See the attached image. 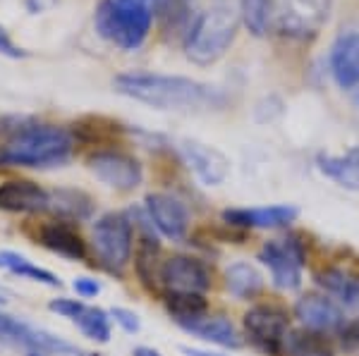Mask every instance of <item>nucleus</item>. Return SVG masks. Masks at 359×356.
Wrapping results in <instances>:
<instances>
[{
  "label": "nucleus",
  "instance_id": "nucleus-1",
  "mask_svg": "<svg viewBox=\"0 0 359 356\" xmlns=\"http://www.w3.org/2000/svg\"><path fill=\"white\" fill-rule=\"evenodd\" d=\"M113 89L156 111L208 113L221 111L225 106V94L221 89L196 82L192 77H180V74L127 72L113 79Z\"/></svg>",
  "mask_w": 359,
  "mask_h": 356
},
{
  "label": "nucleus",
  "instance_id": "nucleus-2",
  "mask_svg": "<svg viewBox=\"0 0 359 356\" xmlns=\"http://www.w3.org/2000/svg\"><path fill=\"white\" fill-rule=\"evenodd\" d=\"M74 151V134L57 124L32 122L0 146L5 168H60Z\"/></svg>",
  "mask_w": 359,
  "mask_h": 356
},
{
  "label": "nucleus",
  "instance_id": "nucleus-3",
  "mask_svg": "<svg viewBox=\"0 0 359 356\" xmlns=\"http://www.w3.org/2000/svg\"><path fill=\"white\" fill-rule=\"evenodd\" d=\"M237 31H240V15L228 5H216L194 17L192 27L182 38L184 55L194 65H213L230 50Z\"/></svg>",
  "mask_w": 359,
  "mask_h": 356
},
{
  "label": "nucleus",
  "instance_id": "nucleus-4",
  "mask_svg": "<svg viewBox=\"0 0 359 356\" xmlns=\"http://www.w3.org/2000/svg\"><path fill=\"white\" fill-rule=\"evenodd\" d=\"M94 24L101 38L123 50H137L154 27L151 0H101Z\"/></svg>",
  "mask_w": 359,
  "mask_h": 356
},
{
  "label": "nucleus",
  "instance_id": "nucleus-5",
  "mask_svg": "<svg viewBox=\"0 0 359 356\" xmlns=\"http://www.w3.org/2000/svg\"><path fill=\"white\" fill-rule=\"evenodd\" d=\"M135 246V227L127 213H106L91 227V249L98 266L120 275L127 268Z\"/></svg>",
  "mask_w": 359,
  "mask_h": 356
},
{
  "label": "nucleus",
  "instance_id": "nucleus-6",
  "mask_svg": "<svg viewBox=\"0 0 359 356\" xmlns=\"http://www.w3.org/2000/svg\"><path fill=\"white\" fill-rule=\"evenodd\" d=\"M333 0H273L271 29L294 41H309L331 20Z\"/></svg>",
  "mask_w": 359,
  "mask_h": 356
},
{
  "label": "nucleus",
  "instance_id": "nucleus-7",
  "mask_svg": "<svg viewBox=\"0 0 359 356\" xmlns=\"http://www.w3.org/2000/svg\"><path fill=\"white\" fill-rule=\"evenodd\" d=\"M242 328H245L247 340L262 354L280 356L285 335L290 332V315L276 304H259L245 313Z\"/></svg>",
  "mask_w": 359,
  "mask_h": 356
},
{
  "label": "nucleus",
  "instance_id": "nucleus-8",
  "mask_svg": "<svg viewBox=\"0 0 359 356\" xmlns=\"http://www.w3.org/2000/svg\"><path fill=\"white\" fill-rule=\"evenodd\" d=\"M304 258V246L297 237L273 239V242H266L259 251V261L271 271L273 285L285 292L302 287Z\"/></svg>",
  "mask_w": 359,
  "mask_h": 356
},
{
  "label": "nucleus",
  "instance_id": "nucleus-9",
  "mask_svg": "<svg viewBox=\"0 0 359 356\" xmlns=\"http://www.w3.org/2000/svg\"><path fill=\"white\" fill-rule=\"evenodd\" d=\"M0 342L8 344V347H20L27 349L29 354H41V356H84L77 347L67 344L60 337L43 332L34 325L25 323V320L15 318L0 311Z\"/></svg>",
  "mask_w": 359,
  "mask_h": 356
},
{
  "label": "nucleus",
  "instance_id": "nucleus-10",
  "mask_svg": "<svg viewBox=\"0 0 359 356\" xmlns=\"http://www.w3.org/2000/svg\"><path fill=\"white\" fill-rule=\"evenodd\" d=\"M86 168L96 180L118 192H135L144 180L142 163L123 151H94L86 158Z\"/></svg>",
  "mask_w": 359,
  "mask_h": 356
},
{
  "label": "nucleus",
  "instance_id": "nucleus-11",
  "mask_svg": "<svg viewBox=\"0 0 359 356\" xmlns=\"http://www.w3.org/2000/svg\"><path fill=\"white\" fill-rule=\"evenodd\" d=\"M158 280L163 283L168 292H194V294H204L208 287H211V273H208L206 263L184 254L161 261Z\"/></svg>",
  "mask_w": 359,
  "mask_h": 356
},
{
  "label": "nucleus",
  "instance_id": "nucleus-12",
  "mask_svg": "<svg viewBox=\"0 0 359 356\" xmlns=\"http://www.w3.org/2000/svg\"><path fill=\"white\" fill-rule=\"evenodd\" d=\"M180 156L206 187H218L230 175V158L223 151L196 139L180 141Z\"/></svg>",
  "mask_w": 359,
  "mask_h": 356
},
{
  "label": "nucleus",
  "instance_id": "nucleus-13",
  "mask_svg": "<svg viewBox=\"0 0 359 356\" xmlns=\"http://www.w3.org/2000/svg\"><path fill=\"white\" fill-rule=\"evenodd\" d=\"M144 211H147L151 225L165 239H172V242L184 239V234L189 229V211L180 199L161 192L149 194L147 201H144Z\"/></svg>",
  "mask_w": 359,
  "mask_h": 356
},
{
  "label": "nucleus",
  "instance_id": "nucleus-14",
  "mask_svg": "<svg viewBox=\"0 0 359 356\" xmlns=\"http://www.w3.org/2000/svg\"><path fill=\"white\" fill-rule=\"evenodd\" d=\"M328 70L343 91H359V29H347L333 41Z\"/></svg>",
  "mask_w": 359,
  "mask_h": 356
},
{
  "label": "nucleus",
  "instance_id": "nucleus-15",
  "mask_svg": "<svg viewBox=\"0 0 359 356\" xmlns=\"http://www.w3.org/2000/svg\"><path fill=\"white\" fill-rule=\"evenodd\" d=\"M299 211L294 206L278 204V206H262V208H225L223 220L230 227L245 229H278L287 227L297 220Z\"/></svg>",
  "mask_w": 359,
  "mask_h": 356
},
{
  "label": "nucleus",
  "instance_id": "nucleus-16",
  "mask_svg": "<svg viewBox=\"0 0 359 356\" xmlns=\"http://www.w3.org/2000/svg\"><path fill=\"white\" fill-rule=\"evenodd\" d=\"M36 239L41 246H46V249L53 251L57 256L67 258V261H86V256H89V246H86L84 237L77 232V227L72 222L65 220L43 222L39 227Z\"/></svg>",
  "mask_w": 359,
  "mask_h": 356
},
{
  "label": "nucleus",
  "instance_id": "nucleus-17",
  "mask_svg": "<svg viewBox=\"0 0 359 356\" xmlns=\"http://www.w3.org/2000/svg\"><path fill=\"white\" fill-rule=\"evenodd\" d=\"M294 315L306 330L316 332H328V330H340V325L345 323L343 311L333 299L323 294H304L299 297L294 304Z\"/></svg>",
  "mask_w": 359,
  "mask_h": 356
},
{
  "label": "nucleus",
  "instance_id": "nucleus-18",
  "mask_svg": "<svg viewBox=\"0 0 359 356\" xmlns=\"http://www.w3.org/2000/svg\"><path fill=\"white\" fill-rule=\"evenodd\" d=\"M0 211L8 213H43L48 211V189L32 180H10L0 185Z\"/></svg>",
  "mask_w": 359,
  "mask_h": 356
},
{
  "label": "nucleus",
  "instance_id": "nucleus-19",
  "mask_svg": "<svg viewBox=\"0 0 359 356\" xmlns=\"http://www.w3.org/2000/svg\"><path fill=\"white\" fill-rule=\"evenodd\" d=\"M316 168L347 192H359V146H350L345 153H318Z\"/></svg>",
  "mask_w": 359,
  "mask_h": 356
},
{
  "label": "nucleus",
  "instance_id": "nucleus-20",
  "mask_svg": "<svg viewBox=\"0 0 359 356\" xmlns=\"http://www.w3.org/2000/svg\"><path fill=\"white\" fill-rule=\"evenodd\" d=\"M48 213L55 215V220L65 222H82L94 215V201L89 194L79 189H53L48 192Z\"/></svg>",
  "mask_w": 359,
  "mask_h": 356
},
{
  "label": "nucleus",
  "instance_id": "nucleus-21",
  "mask_svg": "<svg viewBox=\"0 0 359 356\" xmlns=\"http://www.w3.org/2000/svg\"><path fill=\"white\" fill-rule=\"evenodd\" d=\"M182 330L192 332L199 340L204 342H211V344H218V347H228V349H240L242 347V340L237 335L235 325L230 323L228 318L223 315H201V318L192 320V323L182 325Z\"/></svg>",
  "mask_w": 359,
  "mask_h": 356
},
{
  "label": "nucleus",
  "instance_id": "nucleus-22",
  "mask_svg": "<svg viewBox=\"0 0 359 356\" xmlns=\"http://www.w3.org/2000/svg\"><path fill=\"white\" fill-rule=\"evenodd\" d=\"M154 20H158L165 34H177L184 38L194 22V0H151Z\"/></svg>",
  "mask_w": 359,
  "mask_h": 356
},
{
  "label": "nucleus",
  "instance_id": "nucleus-23",
  "mask_svg": "<svg viewBox=\"0 0 359 356\" xmlns=\"http://www.w3.org/2000/svg\"><path fill=\"white\" fill-rule=\"evenodd\" d=\"M283 354H287V356H335V347L326 337V332L299 328V330H290L285 335Z\"/></svg>",
  "mask_w": 359,
  "mask_h": 356
},
{
  "label": "nucleus",
  "instance_id": "nucleus-24",
  "mask_svg": "<svg viewBox=\"0 0 359 356\" xmlns=\"http://www.w3.org/2000/svg\"><path fill=\"white\" fill-rule=\"evenodd\" d=\"M225 290L235 299H254L264 290V275L247 261H237L225 271Z\"/></svg>",
  "mask_w": 359,
  "mask_h": 356
},
{
  "label": "nucleus",
  "instance_id": "nucleus-25",
  "mask_svg": "<svg viewBox=\"0 0 359 356\" xmlns=\"http://www.w3.org/2000/svg\"><path fill=\"white\" fill-rule=\"evenodd\" d=\"M318 287L328 292V294L338 297L345 306L359 308V278L340 271V268H326V271L316 273Z\"/></svg>",
  "mask_w": 359,
  "mask_h": 356
},
{
  "label": "nucleus",
  "instance_id": "nucleus-26",
  "mask_svg": "<svg viewBox=\"0 0 359 356\" xmlns=\"http://www.w3.org/2000/svg\"><path fill=\"white\" fill-rule=\"evenodd\" d=\"M165 308L170 318L182 328L208 313V301L204 294H194V292H168Z\"/></svg>",
  "mask_w": 359,
  "mask_h": 356
},
{
  "label": "nucleus",
  "instance_id": "nucleus-27",
  "mask_svg": "<svg viewBox=\"0 0 359 356\" xmlns=\"http://www.w3.org/2000/svg\"><path fill=\"white\" fill-rule=\"evenodd\" d=\"M0 268H5L8 273L20 275L25 280H32V283H41L46 287H60V278L53 275L46 268H39L36 263H32L27 256L17 254V251H0Z\"/></svg>",
  "mask_w": 359,
  "mask_h": 356
},
{
  "label": "nucleus",
  "instance_id": "nucleus-28",
  "mask_svg": "<svg viewBox=\"0 0 359 356\" xmlns=\"http://www.w3.org/2000/svg\"><path fill=\"white\" fill-rule=\"evenodd\" d=\"M240 24L247 27L252 36L262 38L271 31L273 0H240Z\"/></svg>",
  "mask_w": 359,
  "mask_h": 356
},
{
  "label": "nucleus",
  "instance_id": "nucleus-29",
  "mask_svg": "<svg viewBox=\"0 0 359 356\" xmlns=\"http://www.w3.org/2000/svg\"><path fill=\"white\" fill-rule=\"evenodd\" d=\"M158 254H161V244L154 234H144L137 242V254H135V266L137 275L149 290H154V280L158 278Z\"/></svg>",
  "mask_w": 359,
  "mask_h": 356
},
{
  "label": "nucleus",
  "instance_id": "nucleus-30",
  "mask_svg": "<svg viewBox=\"0 0 359 356\" xmlns=\"http://www.w3.org/2000/svg\"><path fill=\"white\" fill-rule=\"evenodd\" d=\"M79 330H82L84 337L94 342H101L106 344L111 340V318L103 308H96V306H84V311L72 320Z\"/></svg>",
  "mask_w": 359,
  "mask_h": 356
},
{
  "label": "nucleus",
  "instance_id": "nucleus-31",
  "mask_svg": "<svg viewBox=\"0 0 359 356\" xmlns=\"http://www.w3.org/2000/svg\"><path fill=\"white\" fill-rule=\"evenodd\" d=\"M34 120L29 118H20V115H8V118H0V146L8 143L13 136L20 134L22 129L29 127Z\"/></svg>",
  "mask_w": 359,
  "mask_h": 356
},
{
  "label": "nucleus",
  "instance_id": "nucleus-32",
  "mask_svg": "<svg viewBox=\"0 0 359 356\" xmlns=\"http://www.w3.org/2000/svg\"><path fill=\"white\" fill-rule=\"evenodd\" d=\"M338 342H340V347H343L345 352H355V349H359V315L340 325Z\"/></svg>",
  "mask_w": 359,
  "mask_h": 356
},
{
  "label": "nucleus",
  "instance_id": "nucleus-33",
  "mask_svg": "<svg viewBox=\"0 0 359 356\" xmlns=\"http://www.w3.org/2000/svg\"><path fill=\"white\" fill-rule=\"evenodd\" d=\"M84 306H86L84 301L67 299V297H60V299H53V301L48 304V308H50V311L57 313V315H65V318H69V320H74V318H77V315L84 311Z\"/></svg>",
  "mask_w": 359,
  "mask_h": 356
},
{
  "label": "nucleus",
  "instance_id": "nucleus-34",
  "mask_svg": "<svg viewBox=\"0 0 359 356\" xmlns=\"http://www.w3.org/2000/svg\"><path fill=\"white\" fill-rule=\"evenodd\" d=\"M111 318H113L115 323H118L125 332H130V335H135V332L142 330V323H139V315H137L135 311H130V308H120V306L111 308Z\"/></svg>",
  "mask_w": 359,
  "mask_h": 356
},
{
  "label": "nucleus",
  "instance_id": "nucleus-35",
  "mask_svg": "<svg viewBox=\"0 0 359 356\" xmlns=\"http://www.w3.org/2000/svg\"><path fill=\"white\" fill-rule=\"evenodd\" d=\"M72 290L77 292L82 299H91V297L101 294V283H96L94 278H74Z\"/></svg>",
  "mask_w": 359,
  "mask_h": 356
},
{
  "label": "nucleus",
  "instance_id": "nucleus-36",
  "mask_svg": "<svg viewBox=\"0 0 359 356\" xmlns=\"http://www.w3.org/2000/svg\"><path fill=\"white\" fill-rule=\"evenodd\" d=\"M0 55H8V57H25L27 55L20 45H15V41L8 36V31H5L3 27H0Z\"/></svg>",
  "mask_w": 359,
  "mask_h": 356
},
{
  "label": "nucleus",
  "instance_id": "nucleus-37",
  "mask_svg": "<svg viewBox=\"0 0 359 356\" xmlns=\"http://www.w3.org/2000/svg\"><path fill=\"white\" fill-rule=\"evenodd\" d=\"M27 5H29V10H32V13H43V10L53 8L55 0H27Z\"/></svg>",
  "mask_w": 359,
  "mask_h": 356
},
{
  "label": "nucleus",
  "instance_id": "nucleus-38",
  "mask_svg": "<svg viewBox=\"0 0 359 356\" xmlns=\"http://www.w3.org/2000/svg\"><path fill=\"white\" fill-rule=\"evenodd\" d=\"M132 356H163V354H161L158 349H154V347H135Z\"/></svg>",
  "mask_w": 359,
  "mask_h": 356
},
{
  "label": "nucleus",
  "instance_id": "nucleus-39",
  "mask_svg": "<svg viewBox=\"0 0 359 356\" xmlns=\"http://www.w3.org/2000/svg\"><path fill=\"white\" fill-rule=\"evenodd\" d=\"M180 352H182V354H187V356H223V354L201 352V349H194V347H180Z\"/></svg>",
  "mask_w": 359,
  "mask_h": 356
},
{
  "label": "nucleus",
  "instance_id": "nucleus-40",
  "mask_svg": "<svg viewBox=\"0 0 359 356\" xmlns=\"http://www.w3.org/2000/svg\"><path fill=\"white\" fill-rule=\"evenodd\" d=\"M355 96H357V103H359V91H355Z\"/></svg>",
  "mask_w": 359,
  "mask_h": 356
},
{
  "label": "nucleus",
  "instance_id": "nucleus-41",
  "mask_svg": "<svg viewBox=\"0 0 359 356\" xmlns=\"http://www.w3.org/2000/svg\"><path fill=\"white\" fill-rule=\"evenodd\" d=\"M0 301H3V299H0Z\"/></svg>",
  "mask_w": 359,
  "mask_h": 356
}]
</instances>
